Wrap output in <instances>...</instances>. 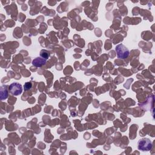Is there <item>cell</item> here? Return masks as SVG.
Segmentation results:
<instances>
[{"instance_id":"6da1fadb","label":"cell","mask_w":155,"mask_h":155,"mask_svg":"<svg viewBox=\"0 0 155 155\" xmlns=\"http://www.w3.org/2000/svg\"><path fill=\"white\" fill-rule=\"evenodd\" d=\"M137 148L142 151H149L152 148V142L148 138H142L138 141Z\"/></svg>"},{"instance_id":"7a4b0ae2","label":"cell","mask_w":155,"mask_h":155,"mask_svg":"<svg viewBox=\"0 0 155 155\" xmlns=\"http://www.w3.org/2000/svg\"><path fill=\"white\" fill-rule=\"evenodd\" d=\"M116 51L117 57L120 59H125L130 54L129 50L122 44H119L116 46Z\"/></svg>"},{"instance_id":"3957f363","label":"cell","mask_w":155,"mask_h":155,"mask_svg":"<svg viewBox=\"0 0 155 155\" xmlns=\"http://www.w3.org/2000/svg\"><path fill=\"white\" fill-rule=\"evenodd\" d=\"M10 93L13 96H18L22 92V85L17 82H13L8 87Z\"/></svg>"},{"instance_id":"277c9868","label":"cell","mask_w":155,"mask_h":155,"mask_svg":"<svg viewBox=\"0 0 155 155\" xmlns=\"http://www.w3.org/2000/svg\"><path fill=\"white\" fill-rule=\"evenodd\" d=\"M46 63V60L44 58H36L32 61L33 65H34L36 67H41L43 65H44Z\"/></svg>"},{"instance_id":"5b68a950","label":"cell","mask_w":155,"mask_h":155,"mask_svg":"<svg viewBox=\"0 0 155 155\" xmlns=\"http://www.w3.org/2000/svg\"><path fill=\"white\" fill-rule=\"evenodd\" d=\"M31 87V84L30 82H26L24 85V90H27L28 89H30Z\"/></svg>"}]
</instances>
